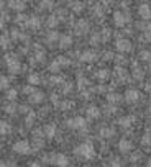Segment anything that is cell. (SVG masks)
Instances as JSON below:
<instances>
[{
    "label": "cell",
    "instance_id": "obj_22",
    "mask_svg": "<svg viewBox=\"0 0 151 167\" xmlns=\"http://www.w3.org/2000/svg\"><path fill=\"white\" fill-rule=\"evenodd\" d=\"M61 66H62V64L59 62V59H56V61L51 64V66H49V70H51V72H57V70L61 69Z\"/></svg>",
    "mask_w": 151,
    "mask_h": 167
},
{
    "label": "cell",
    "instance_id": "obj_10",
    "mask_svg": "<svg viewBox=\"0 0 151 167\" xmlns=\"http://www.w3.org/2000/svg\"><path fill=\"white\" fill-rule=\"evenodd\" d=\"M95 59H97V54L94 53V51H84L82 56H81L82 62H94Z\"/></svg>",
    "mask_w": 151,
    "mask_h": 167
},
{
    "label": "cell",
    "instance_id": "obj_36",
    "mask_svg": "<svg viewBox=\"0 0 151 167\" xmlns=\"http://www.w3.org/2000/svg\"><path fill=\"white\" fill-rule=\"evenodd\" d=\"M5 112H7V113H15V105H8V107H5Z\"/></svg>",
    "mask_w": 151,
    "mask_h": 167
},
{
    "label": "cell",
    "instance_id": "obj_33",
    "mask_svg": "<svg viewBox=\"0 0 151 167\" xmlns=\"http://www.w3.org/2000/svg\"><path fill=\"white\" fill-rule=\"evenodd\" d=\"M73 10H74V12H81V10H82V5H81V2H74V5H73Z\"/></svg>",
    "mask_w": 151,
    "mask_h": 167
},
{
    "label": "cell",
    "instance_id": "obj_26",
    "mask_svg": "<svg viewBox=\"0 0 151 167\" xmlns=\"http://www.w3.org/2000/svg\"><path fill=\"white\" fill-rule=\"evenodd\" d=\"M140 59L151 61V53H149V51H141V53H140Z\"/></svg>",
    "mask_w": 151,
    "mask_h": 167
},
{
    "label": "cell",
    "instance_id": "obj_35",
    "mask_svg": "<svg viewBox=\"0 0 151 167\" xmlns=\"http://www.w3.org/2000/svg\"><path fill=\"white\" fill-rule=\"evenodd\" d=\"M57 38V34L54 33V31H51V33H48V41H54Z\"/></svg>",
    "mask_w": 151,
    "mask_h": 167
},
{
    "label": "cell",
    "instance_id": "obj_44",
    "mask_svg": "<svg viewBox=\"0 0 151 167\" xmlns=\"http://www.w3.org/2000/svg\"><path fill=\"white\" fill-rule=\"evenodd\" d=\"M30 167H41V165H40V164H38V162H33V164H31V165H30Z\"/></svg>",
    "mask_w": 151,
    "mask_h": 167
},
{
    "label": "cell",
    "instance_id": "obj_45",
    "mask_svg": "<svg viewBox=\"0 0 151 167\" xmlns=\"http://www.w3.org/2000/svg\"><path fill=\"white\" fill-rule=\"evenodd\" d=\"M148 167H151V161H149V162H148Z\"/></svg>",
    "mask_w": 151,
    "mask_h": 167
},
{
    "label": "cell",
    "instance_id": "obj_14",
    "mask_svg": "<svg viewBox=\"0 0 151 167\" xmlns=\"http://www.w3.org/2000/svg\"><path fill=\"white\" fill-rule=\"evenodd\" d=\"M43 100H45V93H43V92H36V90H35L30 95V102H31V103H41Z\"/></svg>",
    "mask_w": 151,
    "mask_h": 167
},
{
    "label": "cell",
    "instance_id": "obj_23",
    "mask_svg": "<svg viewBox=\"0 0 151 167\" xmlns=\"http://www.w3.org/2000/svg\"><path fill=\"white\" fill-rule=\"evenodd\" d=\"M107 77H109V70L102 69V70H99V72H97V79H99V81H105Z\"/></svg>",
    "mask_w": 151,
    "mask_h": 167
},
{
    "label": "cell",
    "instance_id": "obj_6",
    "mask_svg": "<svg viewBox=\"0 0 151 167\" xmlns=\"http://www.w3.org/2000/svg\"><path fill=\"white\" fill-rule=\"evenodd\" d=\"M128 21V17L123 12H115L113 13V23L117 26H125V23Z\"/></svg>",
    "mask_w": 151,
    "mask_h": 167
},
{
    "label": "cell",
    "instance_id": "obj_13",
    "mask_svg": "<svg viewBox=\"0 0 151 167\" xmlns=\"http://www.w3.org/2000/svg\"><path fill=\"white\" fill-rule=\"evenodd\" d=\"M71 43H73V38H71L69 34H64L59 38V48L61 49H67L71 46Z\"/></svg>",
    "mask_w": 151,
    "mask_h": 167
},
{
    "label": "cell",
    "instance_id": "obj_30",
    "mask_svg": "<svg viewBox=\"0 0 151 167\" xmlns=\"http://www.w3.org/2000/svg\"><path fill=\"white\" fill-rule=\"evenodd\" d=\"M51 7H53V0H43L41 8H51Z\"/></svg>",
    "mask_w": 151,
    "mask_h": 167
},
{
    "label": "cell",
    "instance_id": "obj_17",
    "mask_svg": "<svg viewBox=\"0 0 151 167\" xmlns=\"http://www.w3.org/2000/svg\"><path fill=\"white\" fill-rule=\"evenodd\" d=\"M45 134H46V138H49V139H51V138H54V134H56V125H46L45 126Z\"/></svg>",
    "mask_w": 151,
    "mask_h": 167
},
{
    "label": "cell",
    "instance_id": "obj_8",
    "mask_svg": "<svg viewBox=\"0 0 151 167\" xmlns=\"http://www.w3.org/2000/svg\"><path fill=\"white\" fill-rule=\"evenodd\" d=\"M138 98H140V92H138V90H135V89L127 90L125 100L128 102V103H135V102H138Z\"/></svg>",
    "mask_w": 151,
    "mask_h": 167
},
{
    "label": "cell",
    "instance_id": "obj_43",
    "mask_svg": "<svg viewBox=\"0 0 151 167\" xmlns=\"http://www.w3.org/2000/svg\"><path fill=\"white\" fill-rule=\"evenodd\" d=\"M7 44H8V43H7V36H3V38H2V46L7 48Z\"/></svg>",
    "mask_w": 151,
    "mask_h": 167
},
{
    "label": "cell",
    "instance_id": "obj_46",
    "mask_svg": "<svg viewBox=\"0 0 151 167\" xmlns=\"http://www.w3.org/2000/svg\"><path fill=\"white\" fill-rule=\"evenodd\" d=\"M149 113H151V107H149Z\"/></svg>",
    "mask_w": 151,
    "mask_h": 167
},
{
    "label": "cell",
    "instance_id": "obj_41",
    "mask_svg": "<svg viewBox=\"0 0 151 167\" xmlns=\"http://www.w3.org/2000/svg\"><path fill=\"white\" fill-rule=\"evenodd\" d=\"M135 79H143V70L140 72L138 69H136V70H135Z\"/></svg>",
    "mask_w": 151,
    "mask_h": 167
},
{
    "label": "cell",
    "instance_id": "obj_3",
    "mask_svg": "<svg viewBox=\"0 0 151 167\" xmlns=\"http://www.w3.org/2000/svg\"><path fill=\"white\" fill-rule=\"evenodd\" d=\"M13 151H15L17 154H28V152L31 151V146H30L28 141L21 139V141H17L15 144H13Z\"/></svg>",
    "mask_w": 151,
    "mask_h": 167
},
{
    "label": "cell",
    "instance_id": "obj_2",
    "mask_svg": "<svg viewBox=\"0 0 151 167\" xmlns=\"http://www.w3.org/2000/svg\"><path fill=\"white\" fill-rule=\"evenodd\" d=\"M45 161L49 164H54L57 167H67L69 165V159L66 154H48L45 157Z\"/></svg>",
    "mask_w": 151,
    "mask_h": 167
},
{
    "label": "cell",
    "instance_id": "obj_42",
    "mask_svg": "<svg viewBox=\"0 0 151 167\" xmlns=\"http://www.w3.org/2000/svg\"><path fill=\"white\" fill-rule=\"evenodd\" d=\"M23 92H25V93H30V95H31V93H33L35 90L31 89V87H25V89H23Z\"/></svg>",
    "mask_w": 151,
    "mask_h": 167
},
{
    "label": "cell",
    "instance_id": "obj_29",
    "mask_svg": "<svg viewBox=\"0 0 151 167\" xmlns=\"http://www.w3.org/2000/svg\"><path fill=\"white\" fill-rule=\"evenodd\" d=\"M73 105H74V102H62V103H61V110H69Z\"/></svg>",
    "mask_w": 151,
    "mask_h": 167
},
{
    "label": "cell",
    "instance_id": "obj_7",
    "mask_svg": "<svg viewBox=\"0 0 151 167\" xmlns=\"http://www.w3.org/2000/svg\"><path fill=\"white\" fill-rule=\"evenodd\" d=\"M7 64H8V69L12 70V72H20V69H21V66H20V61L18 59H15V57H10V54L7 56Z\"/></svg>",
    "mask_w": 151,
    "mask_h": 167
},
{
    "label": "cell",
    "instance_id": "obj_38",
    "mask_svg": "<svg viewBox=\"0 0 151 167\" xmlns=\"http://www.w3.org/2000/svg\"><path fill=\"white\" fill-rule=\"evenodd\" d=\"M85 85H87V81H85V79H81V81H79V85H77V87H79V89H84Z\"/></svg>",
    "mask_w": 151,
    "mask_h": 167
},
{
    "label": "cell",
    "instance_id": "obj_27",
    "mask_svg": "<svg viewBox=\"0 0 151 167\" xmlns=\"http://www.w3.org/2000/svg\"><path fill=\"white\" fill-rule=\"evenodd\" d=\"M120 100H121V97L117 95V93H110L109 95V102H112V103H118Z\"/></svg>",
    "mask_w": 151,
    "mask_h": 167
},
{
    "label": "cell",
    "instance_id": "obj_21",
    "mask_svg": "<svg viewBox=\"0 0 151 167\" xmlns=\"http://www.w3.org/2000/svg\"><path fill=\"white\" fill-rule=\"evenodd\" d=\"M28 82H30L31 85H38L40 84V76L38 74H31L30 77H28Z\"/></svg>",
    "mask_w": 151,
    "mask_h": 167
},
{
    "label": "cell",
    "instance_id": "obj_4",
    "mask_svg": "<svg viewBox=\"0 0 151 167\" xmlns=\"http://www.w3.org/2000/svg\"><path fill=\"white\" fill-rule=\"evenodd\" d=\"M67 126L71 129H82L85 128V120L82 117H74V118H69L67 120Z\"/></svg>",
    "mask_w": 151,
    "mask_h": 167
},
{
    "label": "cell",
    "instance_id": "obj_37",
    "mask_svg": "<svg viewBox=\"0 0 151 167\" xmlns=\"http://www.w3.org/2000/svg\"><path fill=\"white\" fill-rule=\"evenodd\" d=\"M7 87H8V79L3 76L2 77V89H7Z\"/></svg>",
    "mask_w": 151,
    "mask_h": 167
},
{
    "label": "cell",
    "instance_id": "obj_5",
    "mask_svg": "<svg viewBox=\"0 0 151 167\" xmlns=\"http://www.w3.org/2000/svg\"><path fill=\"white\" fill-rule=\"evenodd\" d=\"M115 48H117V51H120V53H128V51H132V43L125 38H120V39L115 41Z\"/></svg>",
    "mask_w": 151,
    "mask_h": 167
},
{
    "label": "cell",
    "instance_id": "obj_31",
    "mask_svg": "<svg viewBox=\"0 0 151 167\" xmlns=\"http://www.w3.org/2000/svg\"><path fill=\"white\" fill-rule=\"evenodd\" d=\"M56 25H57V20H56L54 17H49V18H48V26L53 28V26H56Z\"/></svg>",
    "mask_w": 151,
    "mask_h": 167
},
{
    "label": "cell",
    "instance_id": "obj_20",
    "mask_svg": "<svg viewBox=\"0 0 151 167\" xmlns=\"http://www.w3.org/2000/svg\"><path fill=\"white\" fill-rule=\"evenodd\" d=\"M112 134H113L112 128H102V129H100V136H102V138H110Z\"/></svg>",
    "mask_w": 151,
    "mask_h": 167
},
{
    "label": "cell",
    "instance_id": "obj_16",
    "mask_svg": "<svg viewBox=\"0 0 151 167\" xmlns=\"http://www.w3.org/2000/svg\"><path fill=\"white\" fill-rule=\"evenodd\" d=\"M99 117H100V110H99L97 107H89L87 108V118L89 120H95Z\"/></svg>",
    "mask_w": 151,
    "mask_h": 167
},
{
    "label": "cell",
    "instance_id": "obj_39",
    "mask_svg": "<svg viewBox=\"0 0 151 167\" xmlns=\"http://www.w3.org/2000/svg\"><path fill=\"white\" fill-rule=\"evenodd\" d=\"M33 118H35V113H30V115H28V118H26V125H31V123H33Z\"/></svg>",
    "mask_w": 151,
    "mask_h": 167
},
{
    "label": "cell",
    "instance_id": "obj_32",
    "mask_svg": "<svg viewBox=\"0 0 151 167\" xmlns=\"http://www.w3.org/2000/svg\"><path fill=\"white\" fill-rule=\"evenodd\" d=\"M110 165H112V167H121V162H120V159H117V157H115V159H112Z\"/></svg>",
    "mask_w": 151,
    "mask_h": 167
},
{
    "label": "cell",
    "instance_id": "obj_12",
    "mask_svg": "<svg viewBox=\"0 0 151 167\" xmlns=\"http://www.w3.org/2000/svg\"><path fill=\"white\" fill-rule=\"evenodd\" d=\"M8 7L12 10L20 12V10L25 8V2H23V0H8Z\"/></svg>",
    "mask_w": 151,
    "mask_h": 167
},
{
    "label": "cell",
    "instance_id": "obj_40",
    "mask_svg": "<svg viewBox=\"0 0 151 167\" xmlns=\"http://www.w3.org/2000/svg\"><path fill=\"white\" fill-rule=\"evenodd\" d=\"M49 82H51V84H59V82H62V77H53Z\"/></svg>",
    "mask_w": 151,
    "mask_h": 167
},
{
    "label": "cell",
    "instance_id": "obj_18",
    "mask_svg": "<svg viewBox=\"0 0 151 167\" xmlns=\"http://www.w3.org/2000/svg\"><path fill=\"white\" fill-rule=\"evenodd\" d=\"M26 25L30 26L31 30H38V28H40V18L38 17H31L30 20L26 21Z\"/></svg>",
    "mask_w": 151,
    "mask_h": 167
},
{
    "label": "cell",
    "instance_id": "obj_34",
    "mask_svg": "<svg viewBox=\"0 0 151 167\" xmlns=\"http://www.w3.org/2000/svg\"><path fill=\"white\" fill-rule=\"evenodd\" d=\"M102 34H104V38H102L104 41H107V39H109V38H110V31H109V30H107V28H105V30L102 31Z\"/></svg>",
    "mask_w": 151,
    "mask_h": 167
},
{
    "label": "cell",
    "instance_id": "obj_1",
    "mask_svg": "<svg viewBox=\"0 0 151 167\" xmlns=\"http://www.w3.org/2000/svg\"><path fill=\"white\" fill-rule=\"evenodd\" d=\"M74 154L81 159H85V161H90V159L95 157V148L92 143H82L74 149Z\"/></svg>",
    "mask_w": 151,
    "mask_h": 167
},
{
    "label": "cell",
    "instance_id": "obj_28",
    "mask_svg": "<svg viewBox=\"0 0 151 167\" xmlns=\"http://www.w3.org/2000/svg\"><path fill=\"white\" fill-rule=\"evenodd\" d=\"M7 98H8V100H15L17 98V90H7Z\"/></svg>",
    "mask_w": 151,
    "mask_h": 167
},
{
    "label": "cell",
    "instance_id": "obj_15",
    "mask_svg": "<svg viewBox=\"0 0 151 167\" xmlns=\"http://www.w3.org/2000/svg\"><path fill=\"white\" fill-rule=\"evenodd\" d=\"M76 30L79 34H84L85 31L89 30V23L85 20H81V21H77V25H76Z\"/></svg>",
    "mask_w": 151,
    "mask_h": 167
},
{
    "label": "cell",
    "instance_id": "obj_11",
    "mask_svg": "<svg viewBox=\"0 0 151 167\" xmlns=\"http://www.w3.org/2000/svg\"><path fill=\"white\" fill-rule=\"evenodd\" d=\"M118 149L121 151V152H130L132 149H133V143L132 141H128V139H121L120 143H118Z\"/></svg>",
    "mask_w": 151,
    "mask_h": 167
},
{
    "label": "cell",
    "instance_id": "obj_19",
    "mask_svg": "<svg viewBox=\"0 0 151 167\" xmlns=\"http://www.w3.org/2000/svg\"><path fill=\"white\" fill-rule=\"evenodd\" d=\"M133 120H135V117H125V118L120 120V125L123 126V128H127V126H130L132 123H133Z\"/></svg>",
    "mask_w": 151,
    "mask_h": 167
},
{
    "label": "cell",
    "instance_id": "obj_9",
    "mask_svg": "<svg viewBox=\"0 0 151 167\" xmlns=\"http://www.w3.org/2000/svg\"><path fill=\"white\" fill-rule=\"evenodd\" d=\"M138 13H140V17L141 18H145V20H151V8H149V5L146 3H143L140 8H138Z\"/></svg>",
    "mask_w": 151,
    "mask_h": 167
},
{
    "label": "cell",
    "instance_id": "obj_24",
    "mask_svg": "<svg viewBox=\"0 0 151 167\" xmlns=\"http://www.w3.org/2000/svg\"><path fill=\"white\" fill-rule=\"evenodd\" d=\"M141 144H143V146H151V133H146L145 136H143Z\"/></svg>",
    "mask_w": 151,
    "mask_h": 167
},
{
    "label": "cell",
    "instance_id": "obj_25",
    "mask_svg": "<svg viewBox=\"0 0 151 167\" xmlns=\"http://www.w3.org/2000/svg\"><path fill=\"white\" fill-rule=\"evenodd\" d=\"M12 131V126H8V123L7 121H2V134L5 136V134H8Z\"/></svg>",
    "mask_w": 151,
    "mask_h": 167
}]
</instances>
